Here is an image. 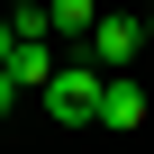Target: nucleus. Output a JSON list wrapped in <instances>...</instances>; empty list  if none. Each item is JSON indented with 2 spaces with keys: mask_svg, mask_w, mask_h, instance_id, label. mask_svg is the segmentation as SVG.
Segmentation results:
<instances>
[{
  "mask_svg": "<svg viewBox=\"0 0 154 154\" xmlns=\"http://www.w3.org/2000/svg\"><path fill=\"white\" fill-rule=\"evenodd\" d=\"M82 45H91V63H100V72H127V63L145 54V18H127V9H100V27H91Z\"/></svg>",
  "mask_w": 154,
  "mask_h": 154,
  "instance_id": "obj_2",
  "label": "nucleus"
},
{
  "mask_svg": "<svg viewBox=\"0 0 154 154\" xmlns=\"http://www.w3.org/2000/svg\"><path fill=\"white\" fill-rule=\"evenodd\" d=\"M36 100H45L63 127H91V118H100V63H54Z\"/></svg>",
  "mask_w": 154,
  "mask_h": 154,
  "instance_id": "obj_1",
  "label": "nucleus"
},
{
  "mask_svg": "<svg viewBox=\"0 0 154 154\" xmlns=\"http://www.w3.org/2000/svg\"><path fill=\"white\" fill-rule=\"evenodd\" d=\"M45 27H54L63 45H82V36L100 27V0H45Z\"/></svg>",
  "mask_w": 154,
  "mask_h": 154,
  "instance_id": "obj_5",
  "label": "nucleus"
},
{
  "mask_svg": "<svg viewBox=\"0 0 154 154\" xmlns=\"http://www.w3.org/2000/svg\"><path fill=\"white\" fill-rule=\"evenodd\" d=\"M9 109H18V82H9V72H0V118H9Z\"/></svg>",
  "mask_w": 154,
  "mask_h": 154,
  "instance_id": "obj_7",
  "label": "nucleus"
},
{
  "mask_svg": "<svg viewBox=\"0 0 154 154\" xmlns=\"http://www.w3.org/2000/svg\"><path fill=\"white\" fill-rule=\"evenodd\" d=\"M9 54H18V18L0 9V63H9Z\"/></svg>",
  "mask_w": 154,
  "mask_h": 154,
  "instance_id": "obj_6",
  "label": "nucleus"
},
{
  "mask_svg": "<svg viewBox=\"0 0 154 154\" xmlns=\"http://www.w3.org/2000/svg\"><path fill=\"white\" fill-rule=\"evenodd\" d=\"M145 36H154V0H145Z\"/></svg>",
  "mask_w": 154,
  "mask_h": 154,
  "instance_id": "obj_9",
  "label": "nucleus"
},
{
  "mask_svg": "<svg viewBox=\"0 0 154 154\" xmlns=\"http://www.w3.org/2000/svg\"><path fill=\"white\" fill-rule=\"evenodd\" d=\"M0 9H36V0H0Z\"/></svg>",
  "mask_w": 154,
  "mask_h": 154,
  "instance_id": "obj_8",
  "label": "nucleus"
},
{
  "mask_svg": "<svg viewBox=\"0 0 154 154\" xmlns=\"http://www.w3.org/2000/svg\"><path fill=\"white\" fill-rule=\"evenodd\" d=\"M91 127H145V91H136V72H100V118Z\"/></svg>",
  "mask_w": 154,
  "mask_h": 154,
  "instance_id": "obj_3",
  "label": "nucleus"
},
{
  "mask_svg": "<svg viewBox=\"0 0 154 154\" xmlns=\"http://www.w3.org/2000/svg\"><path fill=\"white\" fill-rule=\"evenodd\" d=\"M0 72H9L18 91H45V72H54V36H18V54L0 63Z\"/></svg>",
  "mask_w": 154,
  "mask_h": 154,
  "instance_id": "obj_4",
  "label": "nucleus"
}]
</instances>
